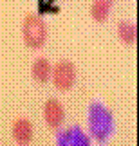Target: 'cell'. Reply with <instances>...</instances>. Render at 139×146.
Here are the masks:
<instances>
[{"instance_id": "3957f363", "label": "cell", "mask_w": 139, "mask_h": 146, "mask_svg": "<svg viewBox=\"0 0 139 146\" xmlns=\"http://www.w3.org/2000/svg\"><path fill=\"white\" fill-rule=\"evenodd\" d=\"M51 80H53L54 87H56L60 92L70 90L76 83V67H74V63H70L67 60L58 61V63L53 67Z\"/></svg>"}, {"instance_id": "6da1fadb", "label": "cell", "mask_w": 139, "mask_h": 146, "mask_svg": "<svg viewBox=\"0 0 139 146\" xmlns=\"http://www.w3.org/2000/svg\"><path fill=\"white\" fill-rule=\"evenodd\" d=\"M87 125H88L90 135L96 139L98 143H105L114 132L112 112L103 103L94 101V103L88 105V110H87Z\"/></svg>"}, {"instance_id": "277c9868", "label": "cell", "mask_w": 139, "mask_h": 146, "mask_svg": "<svg viewBox=\"0 0 139 146\" xmlns=\"http://www.w3.org/2000/svg\"><path fill=\"white\" fill-rule=\"evenodd\" d=\"M43 119H45L47 126L49 128H60L63 125V119H65V108L63 105L60 103L58 99H47L45 105H43Z\"/></svg>"}, {"instance_id": "52a82bcc", "label": "cell", "mask_w": 139, "mask_h": 146, "mask_svg": "<svg viewBox=\"0 0 139 146\" xmlns=\"http://www.w3.org/2000/svg\"><path fill=\"white\" fill-rule=\"evenodd\" d=\"M58 144H88V137L81 132V128L70 126L58 135Z\"/></svg>"}, {"instance_id": "7a4b0ae2", "label": "cell", "mask_w": 139, "mask_h": 146, "mask_svg": "<svg viewBox=\"0 0 139 146\" xmlns=\"http://www.w3.org/2000/svg\"><path fill=\"white\" fill-rule=\"evenodd\" d=\"M47 24L38 15H27L22 22V38L29 49H42L47 42Z\"/></svg>"}, {"instance_id": "5b68a950", "label": "cell", "mask_w": 139, "mask_h": 146, "mask_svg": "<svg viewBox=\"0 0 139 146\" xmlns=\"http://www.w3.org/2000/svg\"><path fill=\"white\" fill-rule=\"evenodd\" d=\"M11 132H13V139L18 144H29L33 141V125L31 121L24 119V117H20V119H16L13 123V128H11Z\"/></svg>"}, {"instance_id": "8992f818", "label": "cell", "mask_w": 139, "mask_h": 146, "mask_svg": "<svg viewBox=\"0 0 139 146\" xmlns=\"http://www.w3.org/2000/svg\"><path fill=\"white\" fill-rule=\"evenodd\" d=\"M51 72H53V65L47 58H36L31 67V74L38 83H47L51 80Z\"/></svg>"}, {"instance_id": "9c48e42d", "label": "cell", "mask_w": 139, "mask_h": 146, "mask_svg": "<svg viewBox=\"0 0 139 146\" xmlns=\"http://www.w3.org/2000/svg\"><path fill=\"white\" fill-rule=\"evenodd\" d=\"M118 36L125 45H134L137 40V27L134 22H119L118 25Z\"/></svg>"}, {"instance_id": "ba28073f", "label": "cell", "mask_w": 139, "mask_h": 146, "mask_svg": "<svg viewBox=\"0 0 139 146\" xmlns=\"http://www.w3.org/2000/svg\"><path fill=\"white\" fill-rule=\"evenodd\" d=\"M110 7H112V0H94L92 5H90L92 20L99 22V24L107 22L108 15H110Z\"/></svg>"}]
</instances>
